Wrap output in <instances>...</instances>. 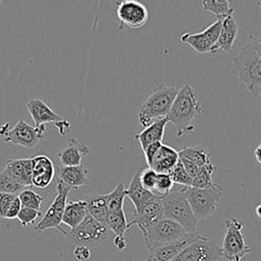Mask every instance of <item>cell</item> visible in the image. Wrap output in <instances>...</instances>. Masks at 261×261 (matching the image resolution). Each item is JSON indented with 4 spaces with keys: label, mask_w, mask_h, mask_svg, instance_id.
Here are the masks:
<instances>
[{
    "label": "cell",
    "mask_w": 261,
    "mask_h": 261,
    "mask_svg": "<svg viewBox=\"0 0 261 261\" xmlns=\"http://www.w3.org/2000/svg\"><path fill=\"white\" fill-rule=\"evenodd\" d=\"M231 70L237 80L255 96L261 93V41L244 45L231 58Z\"/></svg>",
    "instance_id": "6da1fadb"
},
{
    "label": "cell",
    "mask_w": 261,
    "mask_h": 261,
    "mask_svg": "<svg viewBox=\"0 0 261 261\" xmlns=\"http://www.w3.org/2000/svg\"><path fill=\"white\" fill-rule=\"evenodd\" d=\"M201 112L202 106L196 90L186 84L177 90L166 117L173 124L176 137L181 138L195 128L194 121Z\"/></svg>",
    "instance_id": "7a4b0ae2"
},
{
    "label": "cell",
    "mask_w": 261,
    "mask_h": 261,
    "mask_svg": "<svg viewBox=\"0 0 261 261\" xmlns=\"http://www.w3.org/2000/svg\"><path fill=\"white\" fill-rule=\"evenodd\" d=\"M173 86H159L139 107V122L146 127L155 120L167 116L173 99L177 93Z\"/></svg>",
    "instance_id": "3957f363"
},
{
    "label": "cell",
    "mask_w": 261,
    "mask_h": 261,
    "mask_svg": "<svg viewBox=\"0 0 261 261\" xmlns=\"http://www.w3.org/2000/svg\"><path fill=\"white\" fill-rule=\"evenodd\" d=\"M181 190L198 221L209 217L217 210L222 195L219 184L213 182L206 188L182 187Z\"/></svg>",
    "instance_id": "277c9868"
},
{
    "label": "cell",
    "mask_w": 261,
    "mask_h": 261,
    "mask_svg": "<svg viewBox=\"0 0 261 261\" xmlns=\"http://www.w3.org/2000/svg\"><path fill=\"white\" fill-rule=\"evenodd\" d=\"M160 200L164 217L177 222L190 233L198 232V220L196 219L181 188L176 191L171 190L168 194L160 196Z\"/></svg>",
    "instance_id": "5b68a950"
},
{
    "label": "cell",
    "mask_w": 261,
    "mask_h": 261,
    "mask_svg": "<svg viewBox=\"0 0 261 261\" xmlns=\"http://www.w3.org/2000/svg\"><path fill=\"white\" fill-rule=\"evenodd\" d=\"M225 233L220 248L221 256L228 261H242L251 252V248L246 245L242 232L243 222L237 217H231L224 221Z\"/></svg>",
    "instance_id": "8992f818"
},
{
    "label": "cell",
    "mask_w": 261,
    "mask_h": 261,
    "mask_svg": "<svg viewBox=\"0 0 261 261\" xmlns=\"http://www.w3.org/2000/svg\"><path fill=\"white\" fill-rule=\"evenodd\" d=\"M46 132L45 125L33 126L23 119H19L10 128L9 122L0 126V138L4 143H9L24 148H34L43 139Z\"/></svg>",
    "instance_id": "52a82bcc"
},
{
    "label": "cell",
    "mask_w": 261,
    "mask_h": 261,
    "mask_svg": "<svg viewBox=\"0 0 261 261\" xmlns=\"http://www.w3.org/2000/svg\"><path fill=\"white\" fill-rule=\"evenodd\" d=\"M189 234L190 232H188L180 224L169 218L163 217L154 226L148 229L143 237L146 248L149 251L158 246L184 240Z\"/></svg>",
    "instance_id": "ba28073f"
},
{
    "label": "cell",
    "mask_w": 261,
    "mask_h": 261,
    "mask_svg": "<svg viewBox=\"0 0 261 261\" xmlns=\"http://www.w3.org/2000/svg\"><path fill=\"white\" fill-rule=\"evenodd\" d=\"M108 230L109 229L104 223L87 214L84 220L76 227L70 229V231L66 233V237L76 245L87 246L90 248L106 241L109 236Z\"/></svg>",
    "instance_id": "9c48e42d"
},
{
    "label": "cell",
    "mask_w": 261,
    "mask_h": 261,
    "mask_svg": "<svg viewBox=\"0 0 261 261\" xmlns=\"http://www.w3.org/2000/svg\"><path fill=\"white\" fill-rule=\"evenodd\" d=\"M70 190L71 189L67 185H65L63 181L58 179L57 185H56L57 195L55 196L53 202L51 203V205L45 212L42 219L35 226V230L43 231L48 228H56L63 236L66 237L67 231H65L60 226V224H61L64 208H65V205L67 202V196H68Z\"/></svg>",
    "instance_id": "30bf717a"
},
{
    "label": "cell",
    "mask_w": 261,
    "mask_h": 261,
    "mask_svg": "<svg viewBox=\"0 0 261 261\" xmlns=\"http://www.w3.org/2000/svg\"><path fill=\"white\" fill-rule=\"evenodd\" d=\"M222 18H217L213 23L199 33H185L180 36V41L188 44L196 52L200 54H216V47Z\"/></svg>",
    "instance_id": "8fae6325"
},
{
    "label": "cell",
    "mask_w": 261,
    "mask_h": 261,
    "mask_svg": "<svg viewBox=\"0 0 261 261\" xmlns=\"http://www.w3.org/2000/svg\"><path fill=\"white\" fill-rule=\"evenodd\" d=\"M221 257L220 248L210 239L202 237L188 245L171 261H217Z\"/></svg>",
    "instance_id": "7c38bea8"
},
{
    "label": "cell",
    "mask_w": 261,
    "mask_h": 261,
    "mask_svg": "<svg viewBox=\"0 0 261 261\" xmlns=\"http://www.w3.org/2000/svg\"><path fill=\"white\" fill-rule=\"evenodd\" d=\"M116 16L121 27L138 30L147 23L149 12L147 7L138 0H122L117 4Z\"/></svg>",
    "instance_id": "4fadbf2b"
},
{
    "label": "cell",
    "mask_w": 261,
    "mask_h": 261,
    "mask_svg": "<svg viewBox=\"0 0 261 261\" xmlns=\"http://www.w3.org/2000/svg\"><path fill=\"white\" fill-rule=\"evenodd\" d=\"M163 217L164 215L160 196L156 194V197L152 201L147 203L140 210L135 211L133 220L127 222V228L130 226H138L142 233L145 234L148 229L154 226Z\"/></svg>",
    "instance_id": "5bb4252c"
},
{
    "label": "cell",
    "mask_w": 261,
    "mask_h": 261,
    "mask_svg": "<svg viewBox=\"0 0 261 261\" xmlns=\"http://www.w3.org/2000/svg\"><path fill=\"white\" fill-rule=\"evenodd\" d=\"M32 160V186L40 189L47 188L55 175L53 161L46 155H37Z\"/></svg>",
    "instance_id": "9a60e30c"
},
{
    "label": "cell",
    "mask_w": 261,
    "mask_h": 261,
    "mask_svg": "<svg viewBox=\"0 0 261 261\" xmlns=\"http://www.w3.org/2000/svg\"><path fill=\"white\" fill-rule=\"evenodd\" d=\"M200 238H202V236L199 232L190 233L184 240L155 247L148 251L149 255L147 261H171L182 249H185L192 242Z\"/></svg>",
    "instance_id": "2e32d148"
},
{
    "label": "cell",
    "mask_w": 261,
    "mask_h": 261,
    "mask_svg": "<svg viewBox=\"0 0 261 261\" xmlns=\"http://www.w3.org/2000/svg\"><path fill=\"white\" fill-rule=\"evenodd\" d=\"M27 110L30 113L32 119L35 122V126L45 125L46 123L53 122L54 124L64 119V116H61L52 110L49 105L41 99L31 98L27 103Z\"/></svg>",
    "instance_id": "e0dca14e"
},
{
    "label": "cell",
    "mask_w": 261,
    "mask_h": 261,
    "mask_svg": "<svg viewBox=\"0 0 261 261\" xmlns=\"http://www.w3.org/2000/svg\"><path fill=\"white\" fill-rule=\"evenodd\" d=\"M58 179L67 185L70 189H80L90 185L89 170L83 165L60 166L58 168Z\"/></svg>",
    "instance_id": "ac0fdd59"
},
{
    "label": "cell",
    "mask_w": 261,
    "mask_h": 261,
    "mask_svg": "<svg viewBox=\"0 0 261 261\" xmlns=\"http://www.w3.org/2000/svg\"><path fill=\"white\" fill-rule=\"evenodd\" d=\"M178 161V152L164 144H161L148 167L152 168L157 173H169L173 166Z\"/></svg>",
    "instance_id": "d6986e66"
},
{
    "label": "cell",
    "mask_w": 261,
    "mask_h": 261,
    "mask_svg": "<svg viewBox=\"0 0 261 261\" xmlns=\"http://www.w3.org/2000/svg\"><path fill=\"white\" fill-rule=\"evenodd\" d=\"M168 123L167 117L155 120L146 127H144L140 133L135 134V139L139 142L142 150L144 151L146 147L153 143L162 142L164 137L165 126Z\"/></svg>",
    "instance_id": "ffe728a7"
},
{
    "label": "cell",
    "mask_w": 261,
    "mask_h": 261,
    "mask_svg": "<svg viewBox=\"0 0 261 261\" xmlns=\"http://www.w3.org/2000/svg\"><path fill=\"white\" fill-rule=\"evenodd\" d=\"M90 153V148L80 141L70 138L67 146L58 153V158L62 166H75L82 164V158Z\"/></svg>",
    "instance_id": "44dd1931"
},
{
    "label": "cell",
    "mask_w": 261,
    "mask_h": 261,
    "mask_svg": "<svg viewBox=\"0 0 261 261\" xmlns=\"http://www.w3.org/2000/svg\"><path fill=\"white\" fill-rule=\"evenodd\" d=\"M125 193L130 202L133 203L135 211L140 210L142 207H144L147 203H149L156 197V194L154 192L145 189L141 185L139 172H137L132 177L127 189H125Z\"/></svg>",
    "instance_id": "7402d4cb"
},
{
    "label": "cell",
    "mask_w": 261,
    "mask_h": 261,
    "mask_svg": "<svg viewBox=\"0 0 261 261\" xmlns=\"http://www.w3.org/2000/svg\"><path fill=\"white\" fill-rule=\"evenodd\" d=\"M8 172L24 188L32 186V160L31 158L8 159L5 167Z\"/></svg>",
    "instance_id": "603a6c76"
},
{
    "label": "cell",
    "mask_w": 261,
    "mask_h": 261,
    "mask_svg": "<svg viewBox=\"0 0 261 261\" xmlns=\"http://www.w3.org/2000/svg\"><path fill=\"white\" fill-rule=\"evenodd\" d=\"M239 27L232 15H228L222 18L221 28L217 40L216 47L218 51L229 52L232 49L234 41L238 36Z\"/></svg>",
    "instance_id": "cb8c5ba5"
},
{
    "label": "cell",
    "mask_w": 261,
    "mask_h": 261,
    "mask_svg": "<svg viewBox=\"0 0 261 261\" xmlns=\"http://www.w3.org/2000/svg\"><path fill=\"white\" fill-rule=\"evenodd\" d=\"M86 201L84 199L71 200L66 202L61 222L67 225L70 229L76 227L87 215Z\"/></svg>",
    "instance_id": "d4e9b609"
},
{
    "label": "cell",
    "mask_w": 261,
    "mask_h": 261,
    "mask_svg": "<svg viewBox=\"0 0 261 261\" xmlns=\"http://www.w3.org/2000/svg\"><path fill=\"white\" fill-rule=\"evenodd\" d=\"M86 201L87 213L96 220L104 223L107 215V206L105 195H93L83 198Z\"/></svg>",
    "instance_id": "484cf974"
},
{
    "label": "cell",
    "mask_w": 261,
    "mask_h": 261,
    "mask_svg": "<svg viewBox=\"0 0 261 261\" xmlns=\"http://www.w3.org/2000/svg\"><path fill=\"white\" fill-rule=\"evenodd\" d=\"M126 196L125 188L122 181L118 182L116 187L109 192L108 194H105L106 199V206L108 212H121L123 211V202L124 198Z\"/></svg>",
    "instance_id": "4316f807"
},
{
    "label": "cell",
    "mask_w": 261,
    "mask_h": 261,
    "mask_svg": "<svg viewBox=\"0 0 261 261\" xmlns=\"http://www.w3.org/2000/svg\"><path fill=\"white\" fill-rule=\"evenodd\" d=\"M178 157L185 158L195 163L199 167H202L207 163L211 162L209 154L200 146H190V147L182 148L178 152Z\"/></svg>",
    "instance_id": "83f0119b"
},
{
    "label": "cell",
    "mask_w": 261,
    "mask_h": 261,
    "mask_svg": "<svg viewBox=\"0 0 261 261\" xmlns=\"http://www.w3.org/2000/svg\"><path fill=\"white\" fill-rule=\"evenodd\" d=\"M230 0H202L201 4L204 10L212 13L217 18H224L232 15L233 8L230 7Z\"/></svg>",
    "instance_id": "f1b7e54d"
},
{
    "label": "cell",
    "mask_w": 261,
    "mask_h": 261,
    "mask_svg": "<svg viewBox=\"0 0 261 261\" xmlns=\"http://www.w3.org/2000/svg\"><path fill=\"white\" fill-rule=\"evenodd\" d=\"M104 224L107 226L108 229L114 232L115 236H119V237H124L125 231L128 229L126 217L123 211L107 212Z\"/></svg>",
    "instance_id": "f546056e"
},
{
    "label": "cell",
    "mask_w": 261,
    "mask_h": 261,
    "mask_svg": "<svg viewBox=\"0 0 261 261\" xmlns=\"http://www.w3.org/2000/svg\"><path fill=\"white\" fill-rule=\"evenodd\" d=\"M217 170V166L211 162L202 166L200 171L193 177L192 186L194 188H206L213 184L212 175Z\"/></svg>",
    "instance_id": "4dcf8cb0"
},
{
    "label": "cell",
    "mask_w": 261,
    "mask_h": 261,
    "mask_svg": "<svg viewBox=\"0 0 261 261\" xmlns=\"http://www.w3.org/2000/svg\"><path fill=\"white\" fill-rule=\"evenodd\" d=\"M17 197L20 201L21 207L32 208L39 211L41 209V204L44 200L42 196H40L38 193H36L32 189H23L22 191H20Z\"/></svg>",
    "instance_id": "1f68e13d"
},
{
    "label": "cell",
    "mask_w": 261,
    "mask_h": 261,
    "mask_svg": "<svg viewBox=\"0 0 261 261\" xmlns=\"http://www.w3.org/2000/svg\"><path fill=\"white\" fill-rule=\"evenodd\" d=\"M23 187L8 172L6 168L0 171V193L15 194Z\"/></svg>",
    "instance_id": "d6a6232c"
},
{
    "label": "cell",
    "mask_w": 261,
    "mask_h": 261,
    "mask_svg": "<svg viewBox=\"0 0 261 261\" xmlns=\"http://www.w3.org/2000/svg\"><path fill=\"white\" fill-rule=\"evenodd\" d=\"M171 177V180L173 181V184H177L180 185L182 187H191L192 186V177L187 173V171L185 170L179 157H178V161L176 162V164L173 166V168L169 171L168 173Z\"/></svg>",
    "instance_id": "836d02e7"
},
{
    "label": "cell",
    "mask_w": 261,
    "mask_h": 261,
    "mask_svg": "<svg viewBox=\"0 0 261 261\" xmlns=\"http://www.w3.org/2000/svg\"><path fill=\"white\" fill-rule=\"evenodd\" d=\"M173 188V181L168 173H157L155 186H154V193L157 192L158 196H164L168 194Z\"/></svg>",
    "instance_id": "e575fe53"
},
{
    "label": "cell",
    "mask_w": 261,
    "mask_h": 261,
    "mask_svg": "<svg viewBox=\"0 0 261 261\" xmlns=\"http://www.w3.org/2000/svg\"><path fill=\"white\" fill-rule=\"evenodd\" d=\"M40 211L32 208H27V207H21L16 218L21 224V226H28L32 223L35 222V220L40 216Z\"/></svg>",
    "instance_id": "d590c367"
},
{
    "label": "cell",
    "mask_w": 261,
    "mask_h": 261,
    "mask_svg": "<svg viewBox=\"0 0 261 261\" xmlns=\"http://www.w3.org/2000/svg\"><path fill=\"white\" fill-rule=\"evenodd\" d=\"M156 176H157V172L154 171L150 167H147V168L143 169L141 172H139V177H140L141 185L145 189H147L149 191H152V192L154 191Z\"/></svg>",
    "instance_id": "8d00e7d4"
},
{
    "label": "cell",
    "mask_w": 261,
    "mask_h": 261,
    "mask_svg": "<svg viewBox=\"0 0 261 261\" xmlns=\"http://www.w3.org/2000/svg\"><path fill=\"white\" fill-rule=\"evenodd\" d=\"M20 208H21L20 201H19L18 197L15 195L14 198L12 199V201L10 202L9 206H8V209L6 211V214H5L4 218H6V219H14V218H16Z\"/></svg>",
    "instance_id": "74e56055"
},
{
    "label": "cell",
    "mask_w": 261,
    "mask_h": 261,
    "mask_svg": "<svg viewBox=\"0 0 261 261\" xmlns=\"http://www.w3.org/2000/svg\"><path fill=\"white\" fill-rule=\"evenodd\" d=\"M73 255L74 258L79 261H88L91 258V251L87 246L76 245L73 251Z\"/></svg>",
    "instance_id": "f35d334b"
},
{
    "label": "cell",
    "mask_w": 261,
    "mask_h": 261,
    "mask_svg": "<svg viewBox=\"0 0 261 261\" xmlns=\"http://www.w3.org/2000/svg\"><path fill=\"white\" fill-rule=\"evenodd\" d=\"M15 194H6V193H0V218H4L6 211L8 209V206L12 199L14 198Z\"/></svg>",
    "instance_id": "ab89813d"
},
{
    "label": "cell",
    "mask_w": 261,
    "mask_h": 261,
    "mask_svg": "<svg viewBox=\"0 0 261 261\" xmlns=\"http://www.w3.org/2000/svg\"><path fill=\"white\" fill-rule=\"evenodd\" d=\"M179 160H180V162H181V164H182L185 170L187 171V173H188L192 178H193V177L200 171V169H201V167H199V166L196 165L195 163H193V162H191V161H189V160H187V159H185V158L179 157Z\"/></svg>",
    "instance_id": "60d3db41"
},
{
    "label": "cell",
    "mask_w": 261,
    "mask_h": 261,
    "mask_svg": "<svg viewBox=\"0 0 261 261\" xmlns=\"http://www.w3.org/2000/svg\"><path fill=\"white\" fill-rule=\"evenodd\" d=\"M162 142H157V143H153L151 145H149L148 147H146V149L143 151L144 152V156H145V160L147 162V164L150 163L151 159L153 158V156L155 155V153L157 152V150L159 149V147L161 146Z\"/></svg>",
    "instance_id": "b9f144b4"
},
{
    "label": "cell",
    "mask_w": 261,
    "mask_h": 261,
    "mask_svg": "<svg viewBox=\"0 0 261 261\" xmlns=\"http://www.w3.org/2000/svg\"><path fill=\"white\" fill-rule=\"evenodd\" d=\"M54 125L57 128V130L61 137L65 136L68 132H70V122L66 118L60 120L59 122L55 123Z\"/></svg>",
    "instance_id": "7bdbcfd3"
},
{
    "label": "cell",
    "mask_w": 261,
    "mask_h": 261,
    "mask_svg": "<svg viewBox=\"0 0 261 261\" xmlns=\"http://www.w3.org/2000/svg\"><path fill=\"white\" fill-rule=\"evenodd\" d=\"M113 245L118 251H124L127 248V243L124 237L115 236L113 239Z\"/></svg>",
    "instance_id": "ee69618b"
},
{
    "label": "cell",
    "mask_w": 261,
    "mask_h": 261,
    "mask_svg": "<svg viewBox=\"0 0 261 261\" xmlns=\"http://www.w3.org/2000/svg\"><path fill=\"white\" fill-rule=\"evenodd\" d=\"M260 150H261V146L260 145H258L257 148L254 150V157H255V159H256V161L258 163H261V155H260L261 151Z\"/></svg>",
    "instance_id": "f6af8a7d"
},
{
    "label": "cell",
    "mask_w": 261,
    "mask_h": 261,
    "mask_svg": "<svg viewBox=\"0 0 261 261\" xmlns=\"http://www.w3.org/2000/svg\"><path fill=\"white\" fill-rule=\"evenodd\" d=\"M260 208H261V206L260 205H258L257 206V208H256V214H257V216L260 218L261 217V213H260Z\"/></svg>",
    "instance_id": "bcb514c9"
},
{
    "label": "cell",
    "mask_w": 261,
    "mask_h": 261,
    "mask_svg": "<svg viewBox=\"0 0 261 261\" xmlns=\"http://www.w3.org/2000/svg\"><path fill=\"white\" fill-rule=\"evenodd\" d=\"M0 4H1V0H0Z\"/></svg>",
    "instance_id": "7dc6e473"
}]
</instances>
